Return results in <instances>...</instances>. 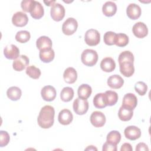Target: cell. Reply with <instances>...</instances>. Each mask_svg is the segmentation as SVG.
Segmentation results:
<instances>
[{"label":"cell","instance_id":"1","mask_svg":"<svg viewBox=\"0 0 151 151\" xmlns=\"http://www.w3.org/2000/svg\"><path fill=\"white\" fill-rule=\"evenodd\" d=\"M55 110L53 107L46 105L41 108L37 118V122L40 127L42 129L51 127L54 122Z\"/></svg>","mask_w":151,"mask_h":151},{"label":"cell","instance_id":"2","mask_svg":"<svg viewBox=\"0 0 151 151\" xmlns=\"http://www.w3.org/2000/svg\"><path fill=\"white\" fill-rule=\"evenodd\" d=\"M97 52L91 49H86L84 50L81 55V60L86 66L92 67L94 65L98 60Z\"/></svg>","mask_w":151,"mask_h":151},{"label":"cell","instance_id":"3","mask_svg":"<svg viewBox=\"0 0 151 151\" xmlns=\"http://www.w3.org/2000/svg\"><path fill=\"white\" fill-rule=\"evenodd\" d=\"M84 41L89 46H96L100 41V34L97 30L90 29L85 33Z\"/></svg>","mask_w":151,"mask_h":151},{"label":"cell","instance_id":"4","mask_svg":"<svg viewBox=\"0 0 151 151\" xmlns=\"http://www.w3.org/2000/svg\"><path fill=\"white\" fill-rule=\"evenodd\" d=\"M77 20L74 18H68L63 24L62 31L65 35H71L77 31Z\"/></svg>","mask_w":151,"mask_h":151},{"label":"cell","instance_id":"5","mask_svg":"<svg viewBox=\"0 0 151 151\" xmlns=\"http://www.w3.org/2000/svg\"><path fill=\"white\" fill-rule=\"evenodd\" d=\"M73 107L74 111L78 115H83L87 113L88 109V102L87 100L77 98L73 102Z\"/></svg>","mask_w":151,"mask_h":151},{"label":"cell","instance_id":"6","mask_svg":"<svg viewBox=\"0 0 151 151\" xmlns=\"http://www.w3.org/2000/svg\"><path fill=\"white\" fill-rule=\"evenodd\" d=\"M65 8L59 3H55L51 8L50 14L52 19L57 22L61 21L65 16Z\"/></svg>","mask_w":151,"mask_h":151},{"label":"cell","instance_id":"7","mask_svg":"<svg viewBox=\"0 0 151 151\" xmlns=\"http://www.w3.org/2000/svg\"><path fill=\"white\" fill-rule=\"evenodd\" d=\"M90 119L92 125L96 127H103L106 121V116L104 113L99 111L93 112L90 116Z\"/></svg>","mask_w":151,"mask_h":151},{"label":"cell","instance_id":"8","mask_svg":"<svg viewBox=\"0 0 151 151\" xmlns=\"http://www.w3.org/2000/svg\"><path fill=\"white\" fill-rule=\"evenodd\" d=\"M137 104V99L133 93L126 94L123 99L122 107L133 110Z\"/></svg>","mask_w":151,"mask_h":151},{"label":"cell","instance_id":"9","mask_svg":"<svg viewBox=\"0 0 151 151\" xmlns=\"http://www.w3.org/2000/svg\"><path fill=\"white\" fill-rule=\"evenodd\" d=\"M28 22V18L27 15L21 11L15 12L12 18V22L16 27H24L27 24Z\"/></svg>","mask_w":151,"mask_h":151},{"label":"cell","instance_id":"10","mask_svg":"<svg viewBox=\"0 0 151 151\" xmlns=\"http://www.w3.org/2000/svg\"><path fill=\"white\" fill-rule=\"evenodd\" d=\"M132 31L135 37L138 38H143L147 35L148 28L145 23L138 22L133 26Z\"/></svg>","mask_w":151,"mask_h":151},{"label":"cell","instance_id":"11","mask_svg":"<svg viewBox=\"0 0 151 151\" xmlns=\"http://www.w3.org/2000/svg\"><path fill=\"white\" fill-rule=\"evenodd\" d=\"M29 60L25 55H20L17 59L14 60L12 64V67L17 71H21L28 65Z\"/></svg>","mask_w":151,"mask_h":151},{"label":"cell","instance_id":"12","mask_svg":"<svg viewBox=\"0 0 151 151\" xmlns=\"http://www.w3.org/2000/svg\"><path fill=\"white\" fill-rule=\"evenodd\" d=\"M56 94L55 88L51 86H45L41 91L42 99L47 101H51L54 100L56 97Z\"/></svg>","mask_w":151,"mask_h":151},{"label":"cell","instance_id":"13","mask_svg":"<svg viewBox=\"0 0 151 151\" xmlns=\"http://www.w3.org/2000/svg\"><path fill=\"white\" fill-rule=\"evenodd\" d=\"M124 133L127 139L130 140H135L140 137L141 130L135 126H129L124 129Z\"/></svg>","mask_w":151,"mask_h":151},{"label":"cell","instance_id":"14","mask_svg":"<svg viewBox=\"0 0 151 151\" xmlns=\"http://www.w3.org/2000/svg\"><path fill=\"white\" fill-rule=\"evenodd\" d=\"M126 14L130 19L135 20L140 17L142 9L138 5L136 4H130L127 7Z\"/></svg>","mask_w":151,"mask_h":151},{"label":"cell","instance_id":"15","mask_svg":"<svg viewBox=\"0 0 151 151\" xmlns=\"http://www.w3.org/2000/svg\"><path fill=\"white\" fill-rule=\"evenodd\" d=\"M4 54L9 60H15L19 56V50L16 45L9 44L4 48Z\"/></svg>","mask_w":151,"mask_h":151},{"label":"cell","instance_id":"16","mask_svg":"<svg viewBox=\"0 0 151 151\" xmlns=\"http://www.w3.org/2000/svg\"><path fill=\"white\" fill-rule=\"evenodd\" d=\"M73 119V114L68 109H63L58 114V120L59 123L63 125H68L70 124L72 122Z\"/></svg>","mask_w":151,"mask_h":151},{"label":"cell","instance_id":"17","mask_svg":"<svg viewBox=\"0 0 151 151\" xmlns=\"http://www.w3.org/2000/svg\"><path fill=\"white\" fill-rule=\"evenodd\" d=\"M119 68L121 74L126 77H131L134 73V67L133 63H122L119 64Z\"/></svg>","mask_w":151,"mask_h":151},{"label":"cell","instance_id":"18","mask_svg":"<svg viewBox=\"0 0 151 151\" xmlns=\"http://www.w3.org/2000/svg\"><path fill=\"white\" fill-rule=\"evenodd\" d=\"M124 84L123 78L117 74L111 76L107 80L108 86L113 89H118L121 88Z\"/></svg>","mask_w":151,"mask_h":151},{"label":"cell","instance_id":"19","mask_svg":"<svg viewBox=\"0 0 151 151\" xmlns=\"http://www.w3.org/2000/svg\"><path fill=\"white\" fill-rule=\"evenodd\" d=\"M63 78L67 83H74L77 78V73L76 70L73 67H68L64 72Z\"/></svg>","mask_w":151,"mask_h":151},{"label":"cell","instance_id":"20","mask_svg":"<svg viewBox=\"0 0 151 151\" xmlns=\"http://www.w3.org/2000/svg\"><path fill=\"white\" fill-rule=\"evenodd\" d=\"M100 68L105 72H112L116 68L115 61L111 57L104 58L100 63Z\"/></svg>","mask_w":151,"mask_h":151},{"label":"cell","instance_id":"21","mask_svg":"<svg viewBox=\"0 0 151 151\" xmlns=\"http://www.w3.org/2000/svg\"><path fill=\"white\" fill-rule=\"evenodd\" d=\"M52 45L51 40L47 36H41L36 41L37 47L40 51L50 49L52 47Z\"/></svg>","mask_w":151,"mask_h":151},{"label":"cell","instance_id":"22","mask_svg":"<svg viewBox=\"0 0 151 151\" xmlns=\"http://www.w3.org/2000/svg\"><path fill=\"white\" fill-rule=\"evenodd\" d=\"M117 11L116 4L112 1H107L103 5L102 12L106 17L113 16Z\"/></svg>","mask_w":151,"mask_h":151},{"label":"cell","instance_id":"23","mask_svg":"<svg viewBox=\"0 0 151 151\" xmlns=\"http://www.w3.org/2000/svg\"><path fill=\"white\" fill-rule=\"evenodd\" d=\"M39 56L40 60L45 63H48L52 61L55 57L54 51L52 49H47L40 51Z\"/></svg>","mask_w":151,"mask_h":151},{"label":"cell","instance_id":"24","mask_svg":"<svg viewBox=\"0 0 151 151\" xmlns=\"http://www.w3.org/2000/svg\"><path fill=\"white\" fill-rule=\"evenodd\" d=\"M92 93L91 86L87 84H82L80 85L77 90V94L79 98L87 100Z\"/></svg>","mask_w":151,"mask_h":151},{"label":"cell","instance_id":"25","mask_svg":"<svg viewBox=\"0 0 151 151\" xmlns=\"http://www.w3.org/2000/svg\"><path fill=\"white\" fill-rule=\"evenodd\" d=\"M44 14V10L42 5L38 1H35L34 6L31 10V16L35 19H39L42 18Z\"/></svg>","mask_w":151,"mask_h":151},{"label":"cell","instance_id":"26","mask_svg":"<svg viewBox=\"0 0 151 151\" xmlns=\"http://www.w3.org/2000/svg\"><path fill=\"white\" fill-rule=\"evenodd\" d=\"M7 97L12 101L18 100L22 95L21 90L16 86L9 87L6 91Z\"/></svg>","mask_w":151,"mask_h":151},{"label":"cell","instance_id":"27","mask_svg":"<svg viewBox=\"0 0 151 151\" xmlns=\"http://www.w3.org/2000/svg\"><path fill=\"white\" fill-rule=\"evenodd\" d=\"M104 99L107 106H113L117 103L118 100V94L114 91H106L104 93Z\"/></svg>","mask_w":151,"mask_h":151},{"label":"cell","instance_id":"28","mask_svg":"<svg viewBox=\"0 0 151 151\" xmlns=\"http://www.w3.org/2000/svg\"><path fill=\"white\" fill-rule=\"evenodd\" d=\"M133 114V110L125 108L122 106L120 107L118 112L119 118L123 122H127L130 120L132 118Z\"/></svg>","mask_w":151,"mask_h":151},{"label":"cell","instance_id":"29","mask_svg":"<svg viewBox=\"0 0 151 151\" xmlns=\"http://www.w3.org/2000/svg\"><path fill=\"white\" fill-rule=\"evenodd\" d=\"M74 97V90L71 87H65L63 88L60 93V98L64 102L71 101Z\"/></svg>","mask_w":151,"mask_h":151},{"label":"cell","instance_id":"30","mask_svg":"<svg viewBox=\"0 0 151 151\" xmlns=\"http://www.w3.org/2000/svg\"><path fill=\"white\" fill-rule=\"evenodd\" d=\"M121 140V134L117 130H112L110 132L106 137V142L114 145H117Z\"/></svg>","mask_w":151,"mask_h":151},{"label":"cell","instance_id":"31","mask_svg":"<svg viewBox=\"0 0 151 151\" xmlns=\"http://www.w3.org/2000/svg\"><path fill=\"white\" fill-rule=\"evenodd\" d=\"M93 104L97 109H103L107 106L105 99L104 93H97L93 98Z\"/></svg>","mask_w":151,"mask_h":151},{"label":"cell","instance_id":"32","mask_svg":"<svg viewBox=\"0 0 151 151\" xmlns=\"http://www.w3.org/2000/svg\"><path fill=\"white\" fill-rule=\"evenodd\" d=\"M129 43V37L124 33H119L116 34L114 44L120 47L126 46Z\"/></svg>","mask_w":151,"mask_h":151},{"label":"cell","instance_id":"33","mask_svg":"<svg viewBox=\"0 0 151 151\" xmlns=\"http://www.w3.org/2000/svg\"><path fill=\"white\" fill-rule=\"evenodd\" d=\"M134 60V55L130 51H124L122 52L119 54L118 58L119 64L123 62H130L133 63Z\"/></svg>","mask_w":151,"mask_h":151},{"label":"cell","instance_id":"34","mask_svg":"<svg viewBox=\"0 0 151 151\" xmlns=\"http://www.w3.org/2000/svg\"><path fill=\"white\" fill-rule=\"evenodd\" d=\"M26 74L33 79H38L40 78L41 72V70L34 65H29L26 68Z\"/></svg>","mask_w":151,"mask_h":151},{"label":"cell","instance_id":"35","mask_svg":"<svg viewBox=\"0 0 151 151\" xmlns=\"http://www.w3.org/2000/svg\"><path fill=\"white\" fill-rule=\"evenodd\" d=\"M31 38L30 33L27 31H19L15 35V40L20 43H25Z\"/></svg>","mask_w":151,"mask_h":151},{"label":"cell","instance_id":"36","mask_svg":"<svg viewBox=\"0 0 151 151\" xmlns=\"http://www.w3.org/2000/svg\"><path fill=\"white\" fill-rule=\"evenodd\" d=\"M116 34L115 32L112 31H107L106 32L103 37L104 42L108 45H114L115 43V40Z\"/></svg>","mask_w":151,"mask_h":151},{"label":"cell","instance_id":"37","mask_svg":"<svg viewBox=\"0 0 151 151\" xmlns=\"http://www.w3.org/2000/svg\"><path fill=\"white\" fill-rule=\"evenodd\" d=\"M134 89L140 96H144L147 91V86L145 83L138 81L134 85Z\"/></svg>","mask_w":151,"mask_h":151},{"label":"cell","instance_id":"38","mask_svg":"<svg viewBox=\"0 0 151 151\" xmlns=\"http://www.w3.org/2000/svg\"><path fill=\"white\" fill-rule=\"evenodd\" d=\"M35 1L33 0H25L22 1L21 4V6L22 9L25 12H31L32 9Z\"/></svg>","mask_w":151,"mask_h":151},{"label":"cell","instance_id":"39","mask_svg":"<svg viewBox=\"0 0 151 151\" xmlns=\"http://www.w3.org/2000/svg\"><path fill=\"white\" fill-rule=\"evenodd\" d=\"M9 135L6 131H0V146L1 147L6 146L9 142Z\"/></svg>","mask_w":151,"mask_h":151},{"label":"cell","instance_id":"40","mask_svg":"<svg viewBox=\"0 0 151 151\" xmlns=\"http://www.w3.org/2000/svg\"><path fill=\"white\" fill-rule=\"evenodd\" d=\"M103 151H116L117 145H114L108 142H105L103 146Z\"/></svg>","mask_w":151,"mask_h":151},{"label":"cell","instance_id":"41","mask_svg":"<svg viewBox=\"0 0 151 151\" xmlns=\"http://www.w3.org/2000/svg\"><path fill=\"white\" fill-rule=\"evenodd\" d=\"M135 150L136 151H141V150L149 151V148L146 144H145V143L140 142L136 145Z\"/></svg>","mask_w":151,"mask_h":151},{"label":"cell","instance_id":"42","mask_svg":"<svg viewBox=\"0 0 151 151\" xmlns=\"http://www.w3.org/2000/svg\"><path fill=\"white\" fill-rule=\"evenodd\" d=\"M133 150V148L131 146V145L129 143H123L120 148L121 151H132Z\"/></svg>","mask_w":151,"mask_h":151},{"label":"cell","instance_id":"43","mask_svg":"<svg viewBox=\"0 0 151 151\" xmlns=\"http://www.w3.org/2000/svg\"><path fill=\"white\" fill-rule=\"evenodd\" d=\"M44 2L46 4V5H47V6H52L55 3V1H47V2H46V1H44Z\"/></svg>","mask_w":151,"mask_h":151},{"label":"cell","instance_id":"44","mask_svg":"<svg viewBox=\"0 0 151 151\" xmlns=\"http://www.w3.org/2000/svg\"><path fill=\"white\" fill-rule=\"evenodd\" d=\"M86 150H97V148H96L94 146H88V147H87L86 149Z\"/></svg>","mask_w":151,"mask_h":151}]
</instances>
